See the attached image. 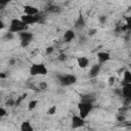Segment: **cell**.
I'll return each instance as SVG.
<instances>
[{
  "mask_svg": "<svg viewBox=\"0 0 131 131\" xmlns=\"http://www.w3.org/2000/svg\"><path fill=\"white\" fill-rule=\"evenodd\" d=\"M93 105L92 102H86V101H81L78 104V110H79V116L83 119H86L89 113L92 111Z\"/></svg>",
  "mask_w": 131,
  "mask_h": 131,
  "instance_id": "cell-1",
  "label": "cell"
},
{
  "mask_svg": "<svg viewBox=\"0 0 131 131\" xmlns=\"http://www.w3.org/2000/svg\"><path fill=\"white\" fill-rule=\"evenodd\" d=\"M26 28H27V26L23 23L21 19L13 18V19H11V21L9 24V32H11V33H20V32L25 31Z\"/></svg>",
  "mask_w": 131,
  "mask_h": 131,
  "instance_id": "cell-2",
  "label": "cell"
},
{
  "mask_svg": "<svg viewBox=\"0 0 131 131\" xmlns=\"http://www.w3.org/2000/svg\"><path fill=\"white\" fill-rule=\"evenodd\" d=\"M57 79L61 86H70L77 82V78L74 75H59Z\"/></svg>",
  "mask_w": 131,
  "mask_h": 131,
  "instance_id": "cell-3",
  "label": "cell"
},
{
  "mask_svg": "<svg viewBox=\"0 0 131 131\" xmlns=\"http://www.w3.org/2000/svg\"><path fill=\"white\" fill-rule=\"evenodd\" d=\"M30 74L32 76L46 75L47 74V69L43 63H34L30 68Z\"/></svg>",
  "mask_w": 131,
  "mask_h": 131,
  "instance_id": "cell-4",
  "label": "cell"
},
{
  "mask_svg": "<svg viewBox=\"0 0 131 131\" xmlns=\"http://www.w3.org/2000/svg\"><path fill=\"white\" fill-rule=\"evenodd\" d=\"M19 38H20V44H21V46L23 47H26V46H28L32 42V40H33V34L30 33V32L23 31L19 34Z\"/></svg>",
  "mask_w": 131,
  "mask_h": 131,
  "instance_id": "cell-5",
  "label": "cell"
},
{
  "mask_svg": "<svg viewBox=\"0 0 131 131\" xmlns=\"http://www.w3.org/2000/svg\"><path fill=\"white\" fill-rule=\"evenodd\" d=\"M20 19L23 20V23L26 25V26H29V25H33V24H36L40 20V17L38 16V14L36 15H30V14H24L21 15Z\"/></svg>",
  "mask_w": 131,
  "mask_h": 131,
  "instance_id": "cell-6",
  "label": "cell"
},
{
  "mask_svg": "<svg viewBox=\"0 0 131 131\" xmlns=\"http://www.w3.org/2000/svg\"><path fill=\"white\" fill-rule=\"evenodd\" d=\"M85 124V119L81 118L80 116H74L72 119V127L73 128H79L82 127Z\"/></svg>",
  "mask_w": 131,
  "mask_h": 131,
  "instance_id": "cell-7",
  "label": "cell"
},
{
  "mask_svg": "<svg viewBox=\"0 0 131 131\" xmlns=\"http://www.w3.org/2000/svg\"><path fill=\"white\" fill-rule=\"evenodd\" d=\"M111 58L110 56V53L108 52H104V51H101V52H98L97 53V59H98V62L101 64V63H104L106 61H108Z\"/></svg>",
  "mask_w": 131,
  "mask_h": 131,
  "instance_id": "cell-8",
  "label": "cell"
},
{
  "mask_svg": "<svg viewBox=\"0 0 131 131\" xmlns=\"http://www.w3.org/2000/svg\"><path fill=\"white\" fill-rule=\"evenodd\" d=\"M121 92H122V95H123L125 98L130 99V98H131V83L124 84L123 89L121 90Z\"/></svg>",
  "mask_w": 131,
  "mask_h": 131,
  "instance_id": "cell-9",
  "label": "cell"
},
{
  "mask_svg": "<svg viewBox=\"0 0 131 131\" xmlns=\"http://www.w3.org/2000/svg\"><path fill=\"white\" fill-rule=\"evenodd\" d=\"M24 11H25V14H30V15H36L39 13L38 8H36L35 6H32V5H25Z\"/></svg>",
  "mask_w": 131,
  "mask_h": 131,
  "instance_id": "cell-10",
  "label": "cell"
},
{
  "mask_svg": "<svg viewBox=\"0 0 131 131\" xmlns=\"http://www.w3.org/2000/svg\"><path fill=\"white\" fill-rule=\"evenodd\" d=\"M99 73H100V66L99 64H94V66L91 67V69L89 71V77L90 78H96Z\"/></svg>",
  "mask_w": 131,
  "mask_h": 131,
  "instance_id": "cell-11",
  "label": "cell"
},
{
  "mask_svg": "<svg viewBox=\"0 0 131 131\" xmlns=\"http://www.w3.org/2000/svg\"><path fill=\"white\" fill-rule=\"evenodd\" d=\"M77 62H78V66L82 69H85L88 67L89 64V59L86 57V56H81V57H78L77 59Z\"/></svg>",
  "mask_w": 131,
  "mask_h": 131,
  "instance_id": "cell-12",
  "label": "cell"
},
{
  "mask_svg": "<svg viewBox=\"0 0 131 131\" xmlns=\"http://www.w3.org/2000/svg\"><path fill=\"white\" fill-rule=\"evenodd\" d=\"M63 38H64V41L66 42H71L74 38H75V32L73 30H68L64 35H63Z\"/></svg>",
  "mask_w": 131,
  "mask_h": 131,
  "instance_id": "cell-13",
  "label": "cell"
},
{
  "mask_svg": "<svg viewBox=\"0 0 131 131\" xmlns=\"http://www.w3.org/2000/svg\"><path fill=\"white\" fill-rule=\"evenodd\" d=\"M20 130H21V131H32V130H33V127H32V125H31L30 122L25 121V122H23L21 125H20Z\"/></svg>",
  "mask_w": 131,
  "mask_h": 131,
  "instance_id": "cell-14",
  "label": "cell"
},
{
  "mask_svg": "<svg viewBox=\"0 0 131 131\" xmlns=\"http://www.w3.org/2000/svg\"><path fill=\"white\" fill-rule=\"evenodd\" d=\"M123 82L124 84H127V83H131V73L129 71H126L123 75Z\"/></svg>",
  "mask_w": 131,
  "mask_h": 131,
  "instance_id": "cell-15",
  "label": "cell"
},
{
  "mask_svg": "<svg viewBox=\"0 0 131 131\" xmlns=\"http://www.w3.org/2000/svg\"><path fill=\"white\" fill-rule=\"evenodd\" d=\"M85 26V20L83 18V16H79V18L76 20V24H75V27L77 29H80V28H83Z\"/></svg>",
  "mask_w": 131,
  "mask_h": 131,
  "instance_id": "cell-16",
  "label": "cell"
},
{
  "mask_svg": "<svg viewBox=\"0 0 131 131\" xmlns=\"http://www.w3.org/2000/svg\"><path fill=\"white\" fill-rule=\"evenodd\" d=\"M81 99H82V101H86V102H92V101L94 100L93 96H92V95H90V94H87V95H83Z\"/></svg>",
  "mask_w": 131,
  "mask_h": 131,
  "instance_id": "cell-17",
  "label": "cell"
},
{
  "mask_svg": "<svg viewBox=\"0 0 131 131\" xmlns=\"http://www.w3.org/2000/svg\"><path fill=\"white\" fill-rule=\"evenodd\" d=\"M12 38H13V33H11V32H7V33H5L4 34V36H3V39L5 40V41H10V40H12Z\"/></svg>",
  "mask_w": 131,
  "mask_h": 131,
  "instance_id": "cell-18",
  "label": "cell"
},
{
  "mask_svg": "<svg viewBox=\"0 0 131 131\" xmlns=\"http://www.w3.org/2000/svg\"><path fill=\"white\" fill-rule=\"evenodd\" d=\"M37 105V100H32L29 103V110H34Z\"/></svg>",
  "mask_w": 131,
  "mask_h": 131,
  "instance_id": "cell-19",
  "label": "cell"
},
{
  "mask_svg": "<svg viewBox=\"0 0 131 131\" xmlns=\"http://www.w3.org/2000/svg\"><path fill=\"white\" fill-rule=\"evenodd\" d=\"M10 2V0H0V8H4L8 3Z\"/></svg>",
  "mask_w": 131,
  "mask_h": 131,
  "instance_id": "cell-20",
  "label": "cell"
},
{
  "mask_svg": "<svg viewBox=\"0 0 131 131\" xmlns=\"http://www.w3.org/2000/svg\"><path fill=\"white\" fill-rule=\"evenodd\" d=\"M55 113H56V106H54V105L51 106V107L47 111V114H48V115H54Z\"/></svg>",
  "mask_w": 131,
  "mask_h": 131,
  "instance_id": "cell-21",
  "label": "cell"
},
{
  "mask_svg": "<svg viewBox=\"0 0 131 131\" xmlns=\"http://www.w3.org/2000/svg\"><path fill=\"white\" fill-rule=\"evenodd\" d=\"M66 58H67V55H66V54H63V53L59 54V55H58V57H57V59H58V60H60V61L66 60Z\"/></svg>",
  "mask_w": 131,
  "mask_h": 131,
  "instance_id": "cell-22",
  "label": "cell"
},
{
  "mask_svg": "<svg viewBox=\"0 0 131 131\" xmlns=\"http://www.w3.org/2000/svg\"><path fill=\"white\" fill-rule=\"evenodd\" d=\"M39 87H40V89H41V90H44V89H46L47 84H46L45 82H41V83L39 84Z\"/></svg>",
  "mask_w": 131,
  "mask_h": 131,
  "instance_id": "cell-23",
  "label": "cell"
},
{
  "mask_svg": "<svg viewBox=\"0 0 131 131\" xmlns=\"http://www.w3.org/2000/svg\"><path fill=\"white\" fill-rule=\"evenodd\" d=\"M5 115H6V110L3 108V107H0V118L4 117Z\"/></svg>",
  "mask_w": 131,
  "mask_h": 131,
  "instance_id": "cell-24",
  "label": "cell"
},
{
  "mask_svg": "<svg viewBox=\"0 0 131 131\" xmlns=\"http://www.w3.org/2000/svg\"><path fill=\"white\" fill-rule=\"evenodd\" d=\"M98 20H99V23H100V24H104V23L106 21V16L102 15V16H100V17L98 18Z\"/></svg>",
  "mask_w": 131,
  "mask_h": 131,
  "instance_id": "cell-25",
  "label": "cell"
},
{
  "mask_svg": "<svg viewBox=\"0 0 131 131\" xmlns=\"http://www.w3.org/2000/svg\"><path fill=\"white\" fill-rule=\"evenodd\" d=\"M52 52H53V47H52V46L46 48V54H50V53H52Z\"/></svg>",
  "mask_w": 131,
  "mask_h": 131,
  "instance_id": "cell-26",
  "label": "cell"
},
{
  "mask_svg": "<svg viewBox=\"0 0 131 131\" xmlns=\"http://www.w3.org/2000/svg\"><path fill=\"white\" fill-rule=\"evenodd\" d=\"M117 120L120 121V122H123V121H125V116H123V115H119V116L117 117Z\"/></svg>",
  "mask_w": 131,
  "mask_h": 131,
  "instance_id": "cell-27",
  "label": "cell"
},
{
  "mask_svg": "<svg viewBox=\"0 0 131 131\" xmlns=\"http://www.w3.org/2000/svg\"><path fill=\"white\" fill-rule=\"evenodd\" d=\"M96 32H97V30H96V29H91V30H89L88 35H89V36H92V35H94Z\"/></svg>",
  "mask_w": 131,
  "mask_h": 131,
  "instance_id": "cell-28",
  "label": "cell"
},
{
  "mask_svg": "<svg viewBox=\"0 0 131 131\" xmlns=\"http://www.w3.org/2000/svg\"><path fill=\"white\" fill-rule=\"evenodd\" d=\"M114 82H115V77H110V79H108V83H110L111 85H113Z\"/></svg>",
  "mask_w": 131,
  "mask_h": 131,
  "instance_id": "cell-29",
  "label": "cell"
},
{
  "mask_svg": "<svg viewBox=\"0 0 131 131\" xmlns=\"http://www.w3.org/2000/svg\"><path fill=\"white\" fill-rule=\"evenodd\" d=\"M4 27H5V25H4V23H3L2 20H0V30H2V29H4Z\"/></svg>",
  "mask_w": 131,
  "mask_h": 131,
  "instance_id": "cell-30",
  "label": "cell"
},
{
  "mask_svg": "<svg viewBox=\"0 0 131 131\" xmlns=\"http://www.w3.org/2000/svg\"><path fill=\"white\" fill-rule=\"evenodd\" d=\"M14 63H15V60H14V59H10V60H9V64H10V66H13Z\"/></svg>",
  "mask_w": 131,
  "mask_h": 131,
  "instance_id": "cell-31",
  "label": "cell"
},
{
  "mask_svg": "<svg viewBox=\"0 0 131 131\" xmlns=\"http://www.w3.org/2000/svg\"><path fill=\"white\" fill-rule=\"evenodd\" d=\"M0 78H6V75L3 73H0Z\"/></svg>",
  "mask_w": 131,
  "mask_h": 131,
  "instance_id": "cell-32",
  "label": "cell"
},
{
  "mask_svg": "<svg viewBox=\"0 0 131 131\" xmlns=\"http://www.w3.org/2000/svg\"><path fill=\"white\" fill-rule=\"evenodd\" d=\"M0 121H1V118H0Z\"/></svg>",
  "mask_w": 131,
  "mask_h": 131,
  "instance_id": "cell-33",
  "label": "cell"
}]
</instances>
